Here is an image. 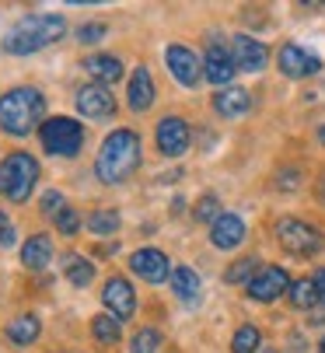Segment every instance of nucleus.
Returning a JSON list of instances; mask_svg holds the SVG:
<instances>
[{
	"label": "nucleus",
	"instance_id": "f257e3e1",
	"mask_svg": "<svg viewBox=\"0 0 325 353\" xmlns=\"http://www.w3.org/2000/svg\"><path fill=\"white\" fill-rule=\"evenodd\" d=\"M140 137L130 133V130H116L112 137H105L98 158H95V175L105 182V185H116V182H126L137 165H140Z\"/></svg>",
	"mask_w": 325,
	"mask_h": 353
},
{
	"label": "nucleus",
	"instance_id": "f03ea898",
	"mask_svg": "<svg viewBox=\"0 0 325 353\" xmlns=\"http://www.w3.org/2000/svg\"><path fill=\"white\" fill-rule=\"evenodd\" d=\"M63 32H67L63 14H32V18H21V21L4 35V49H8L11 57L39 53V49H46L49 42H57Z\"/></svg>",
	"mask_w": 325,
	"mask_h": 353
},
{
	"label": "nucleus",
	"instance_id": "7ed1b4c3",
	"mask_svg": "<svg viewBox=\"0 0 325 353\" xmlns=\"http://www.w3.org/2000/svg\"><path fill=\"white\" fill-rule=\"evenodd\" d=\"M46 112V98L35 88H14L0 98V130L11 137H25L42 123Z\"/></svg>",
	"mask_w": 325,
	"mask_h": 353
},
{
	"label": "nucleus",
	"instance_id": "20e7f679",
	"mask_svg": "<svg viewBox=\"0 0 325 353\" xmlns=\"http://www.w3.org/2000/svg\"><path fill=\"white\" fill-rule=\"evenodd\" d=\"M35 182H39V161L32 154H25V150H14V154H8L0 161V192L11 203H25L35 189Z\"/></svg>",
	"mask_w": 325,
	"mask_h": 353
},
{
	"label": "nucleus",
	"instance_id": "39448f33",
	"mask_svg": "<svg viewBox=\"0 0 325 353\" xmlns=\"http://www.w3.org/2000/svg\"><path fill=\"white\" fill-rule=\"evenodd\" d=\"M39 140H42V147L49 150V154L74 158L77 150H81V143H84V126H77V123L67 119V116H57V119L42 123Z\"/></svg>",
	"mask_w": 325,
	"mask_h": 353
},
{
	"label": "nucleus",
	"instance_id": "423d86ee",
	"mask_svg": "<svg viewBox=\"0 0 325 353\" xmlns=\"http://www.w3.org/2000/svg\"><path fill=\"white\" fill-rule=\"evenodd\" d=\"M277 241L290 252V256H297V259H308V256H315V252L322 248V234L311 224L294 221V217H284L277 224Z\"/></svg>",
	"mask_w": 325,
	"mask_h": 353
},
{
	"label": "nucleus",
	"instance_id": "0eeeda50",
	"mask_svg": "<svg viewBox=\"0 0 325 353\" xmlns=\"http://www.w3.org/2000/svg\"><path fill=\"white\" fill-rule=\"evenodd\" d=\"M77 112L88 116V119H108L116 112V98L101 84H88V88L77 91Z\"/></svg>",
	"mask_w": 325,
	"mask_h": 353
},
{
	"label": "nucleus",
	"instance_id": "6e6552de",
	"mask_svg": "<svg viewBox=\"0 0 325 353\" xmlns=\"http://www.w3.org/2000/svg\"><path fill=\"white\" fill-rule=\"evenodd\" d=\"M189 140H193V137H189V123H186V119L168 116V119L157 123V147H161V154H168V158L186 154Z\"/></svg>",
	"mask_w": 325,
	"mask_h": 353
},
{
	"label": "nucleus",
	"instance_id": "1a4fd4ad",
	"mask_svg": "<svg viewBox=\"0 0 325 353\" xmlns=\"http://www.w3.org/2000/svg\"><path fill=\"white\" fill-rule=\"evenodd\" d=\"M130 266H133V273H137L140 280H147V283H161V280L172 276L168 256H165V252H157V248H140V252H133Z\"/></svg>",
	"mask_w": 325,
	"mask_h": 353
},
{
	"label": "nucleus",
	"instance_id": "9d476101",
	"mask_svg": "<svg viewBox=\"0 0 325 353\" xmlns=\"http://www.w3.org/2000/svg\"><path fill=\"white\" fill-rule=\"evenodd\" d=\"M266 46L259 42V39H252V35H235L231 39V60H235V67L238 70H245V74H255V70H262L266 67Z\"/></svg>",
	"mask_w": 325,
	"mask_h": 353
},
{
	"label": "nucleus",
	"instance_id": "9b49d317",
	"mask_svg": "<svg viewBox=\"0 0 325 353\" xmlns=\"http://www.w3.org/2000/svg\"><path fill=\"white\" fill-rule=\"evenodd\" d=\"M165 60H168V70L175 74L179 84H186V88H196V84H199V77H203V63L196 60V53H189L186 46H168Z\"/></svg>",
	"mask_w": 325,
	"mask_h": 353
},
{
	"label": "nucleus",
	"instance_id": "f8f14e48",
	"mask_svg": "<svg viewBox=\"0 0 325 353\" xmlns=\"http://www.w3.org/2000/svg\"><path fill=\"white\" fill-rule=\"evenodd\" d=\"M284 290H290V280L280 266H262L259 276L248 283V297H255V301H277Z\"/></svg>",
	"mask_w": 325,
	"mask_h": 353
},
{
	"label": "nucleus",
	"instance_id": "ddd939ff",
	"mask_svg": "<svg viewBox=\"0 0 325 353\" xmlns=\"http://www.w3.org/2000/svg\"><path fill=\"white\" fill-rule=\"evenodd\" d=\"M101 301H105V308L112 312L116 319H130L133 308H137V297H133V287L123 280V276H112L105 287H101Z\"/></svg>",
	"mask_w": 325,
	"mask_h": 353
},
{
	"label": "nucleus",
	"instance_id": "4468645a",
	"mask_svg": "<svg viewBox=\"0 0 325 353\" xmlns=\"http://www.w3.org/2000/svg\"><path fill=\"white\" fill-rule=\"evenodd\" d=\"M235 74H238V67H235V60H231V49L210 46L206 57H203V77H206L210 84H228Z\"/></svg>",
	"mask_w": 325,
	"mask_h": 353
},
{
	"label": "nucleus",
	"instance_id": "2eb2a0df",
	"mask_svg": "<svg viewBox=\"0 0 325 353\" xmlns=\"http://www.w3.org/2000/svg\"><path fill=\"white\" fill-rule=\"evenodd\" d=\"M318 67H322L318 57H311L308 49H301V46H294V42H287V46L280 49V70H284L287 77H311Z\"/></svg>",
	"mask_w": 325,
	"mask_h": 353
},
{
	"label": "nucleus",
	"instance_id": "dca6fc26",
	"mask_svg": "<svg viewBox=\"0 0 325 353\" xmlns=\"http://www.w3.org/2000/svg\"><path fill=\"white\" fill-rule=\"evenodd\" d=\"M210 241L217 245V248H235V245H242L245 241V224H242V217L238 214H221L213 221V228H210Z\"/></svg>",
	"mask_w": 325,
	"mask_h": 353
},
{
	"label": "nucleus",
	"instance_id": "f3484780",
	"mask_svg": "<svg viewBox=\"0 0 325 353\" xmlns=\"http://www.w3.org/2000/svg\"><path fill=\"white\" fill-rule=\"evenodd\" d=\"M248 105H252V98H248V91H245V88H224V91H217V98H213V109L221 112L224 119L245 116V112H248Z\"/></svg>",
	"mask_w": 325,
	"mask_h": 353
},
{
	"label": "nucleus",
	"instance_id": "a211bd4d",
	"mask_svg": "<svg viewBox=\"0 0 325 353\" xmlns=\"http://www.w3.org/2000/svg\"><path fill=\"white\" fill-rule=\"evenodd\" d=\"M154 105V81L147 74V67H137L130 77V109L133 112H147Z\"/></svg>",
	"mask_w": 325,
	"mask_h": 353
},
{
	"label": "nucleus",
	"instance_id": "6ab92c4d",
	"mask_svg": "<svg viewBox=\"0 0 325 353\" xmlns=\"http://www.w3.org/2000/svg\"><path fill=\"white\" fill-rule=\"evenodd\" d=\"M84 70L105 88V84H116L119 77H123V63L116 60V57H108V53H95V57H88L84 60Z\"/></svg>",
	"mask_w": 325,
	"mask_h": 353
},
{
	"label": "nucleus",
	"instance_id": "aec40b11",
	"mask_svg": "<svg viewBox=\"0 0 325 353\" xmlns=\"http://www.w3.org/2000/svg\"><path fill=\"white\" fill-rule=\"evenodd\" d=\"M49 256H52V241L46 238V234H32L28 241H25V248H21V263L28 266V270H46L49 266Z\"/></svg>",
	"mask_w": 325,
	"mask_h": 353
},
{
	"label": "nucleus",
	"instance_id": "412c9836",
	"mask_svg": "<svg viewBox=\"0 0 325 353\" xmlns=\"http://www.w3.org/2000/svg\"><path fill=\"white\" fill-rule=\"evenodd\" d=\"M172 290H175L182 301H196V294H199V276H196L189 266H175V270H172Z\"/></svg>",
	"mask_w": 325,
	"mask_h": 353
},
{
	"label": "nucleus",
	"instance_id": "4be33fe9",
	"mask_svg": "<svg viewBox=\"0 0 325 353\" xmlns=\"http://www.w3.org/2000/svg\"><path fill=\"white\" fill-rule=\"evenodd\" d=\"M91 332H95V339L98 343H105V346H112V343H119V319L116 315H98V319H91Z\"/></svg>",
	"mask_w": 325,
	"mask_h": 353
},
{
	"label": "nucleus",
	"instance_id": "5701e85b",
	"mask_svg": "<svg viewBox=\"0 0 325 353\" xmlns=\"http://www.w3.org/2000/svg\"><path fill=\"white\" fill-rule=\"evenodd\" d=\"M318 287H315V280H297V283H290V305L294 308H315L318 305Z\"/></svg>",
	"mask_w": 325,
	"mask_h": 353
},
{
	"label": "nucleus",
	"instance_id": "b1692460",
	"mask_svg": "<svg viewBox=\"0 0 325 353\" xmlns=\"http://www.w3.org/2000/svg\"><path fill=\"white\" fill-rule=\"evenodd\" d=\"M39 319H32V315H21V319H14L11 325H8V336L14 339V343H35L39 339Z\"/></svg>",
	"mask_w": 325,
	"mask_h": 353
},
{
	"label": "nucleus",
	"instance_id": "393cba45",
	"mask_svg": "<svg viewBox=\"0 0 325 353\" xmlns=\"http://www.w3.org/2000/svg\"><path fill=\"white\" fill-rule=\"evenodd\" d=\"M67 280H70L74 287H88V283L95 280V266H91L88 259H81V256H70V259H67Z\"/></svg>",
	"mask_w": 325,
	"mask_h": 353
},
{
	"label": "nucleus",
	"instance_id": "a878e982",
	"mask_svg": "<svg viewBox=\"0 0 325 353\" xmlns=\"http://www.w3.org/2000/svg\"><path fill=\"white\" fill-rule=\"evenodd\" d=\"M255 276H259V259H252V256H248V259H238V263L224 273L228 283H252Z\"/></svg>",
	"mask_w": 325,
	"mask_h": 353
},
{
	"label": "nucleus",
	"instance_id": "bb28decb",
	"mask_svg": "<svg viewBox=\"0 0 325 353\" xmlns=\"http://www.w3.org/2000/svg\"><path fill=\"white\" fill-rule=\"evenodd\" d=\"M88 228L95 234H112V231H119V214L116 210H95L88 217Z\"/></svg>",
	"mask_w": 325,
	"mask_h": 353
},
{
	"label": "nucleus",
	"instance_id": "cd10ccee",
	"mask_svg": "<svg viewBox=\"0 0 325 353\" xmlns=\"http://www.w3.org/2000/svg\"><path fill=\"white\" fill-rule=\"evenodd\" d=\"M259 343H262L259 329H255V325H242V329L235 332L231 350H235V353H255V350H259Z\"/></svg>",
	"mask_w": 325,
	"mask_h": 353
},
{
	"label": "nucleus",
	"instance_id": "c85d7f7f",
	"mask_svg": "<svg viewBox=\"0 0 325 353\" xmlns=\"http://www.w3.org/2000/svg\"><path fill=\"white\" fill-rule=\"evenodd\" d=\"M161 350V332L157 329H140L130 343V353H157Z\"/></svg>",
	"mask_w": 325,
	"mask_h": 353
},
{
	"label": "nucleus",
	"instance_id": "c756f323",
	"mask_svg": "<svg viewBox=\"0 0 325 353\" xmlns=\"http://www.w3.org/2000/svg\"><path fill=\"white\" fill-rule=\"evenodd\" d=\"M217 210H221V203H217V196H203L199 203H196V221H217V217H221Z\"/></svg>",
	"mask_w": 325,
	"mask_h": 353
},
{
	"label": "nucleus",
	"instance_id": "7c9ffc66",
	"mask_svg": "<svg viewBox=\"0 0 325 353\" xmlns=\"http://www.w3.org/2000/svg\"><path fill=\"white\" fill-rule=\"evenodd\" d=\"M57 228H60L63 234H77V228H81V217H77V210L63 207V210L57 214Z\"/></svg>",
	"mask_w": 325,
	"mask_h": 353
},
{
	"label": "nucleus",
	"instance_id": "2f4dec72",
	"mask_svg": "<svg viewBox=\"0 0 325 353\" xmlns=\"http://www.w3.org/2000/svg\"><path fill=\"white\" fill-rule=\"evenodd\" d=\"M77 39H81V42H98V39H105V25H98V21L81 25V28H77Z\"/></svg>",
	"mask_w": 325,
	"mask_h": 353
},
{
	"label": "nucleus",
	"instance_id": "473e14b6",
	"mask_svg": "<svg viewBox=\"0 0 325 353\" xmlns=\"http://www.w3.org/2000/svg\"><path fill=\"white\" fill-rule=\"evenodd\" d=\"M8 245H14V224L4 210H0V248H8Z\"/></svg>",
	"mask_w": 325,
	"mask_h": 353
},
{
	"label": "nucleus",
	"instance_id": "72a5a7b5",
	"mask_svg": "<svg viewBox=\"0 0 325 353\" xmlns=\"http://www.w3.org/2000/svg\"><path fill=\"white\" fill-rule=\"evenodd\" d=\"M42 210H46L49 217H57V214L63 210V196H60V192H46V196H42Z\"/></svg>",
	"mask_w": 325,
	"mask_h": 353
},
{
	"label": "nucleus",
	"instance_id": "f704fd0d",
	"mask_svg": "<svg viewBox=\"0 0 325 353\" xmlns=\"http://www.w3.org/2000/svg\"><path fill=\"white\" fill-rule=\"evenodd\" d=\"M315 287H318V297L325 301V270H322V273L315 276Z\"/></svg>",
	"mask_w": 325,
	"mask_h": 353
},
{
	"label": "nucleus",
	"instance_id": "c9c22d12",
	"mask_svg": "<svg viewBox=\"0 0 325 353\" xmlns=\"http://www.w3.org/2000/svg\"><path fill=\"white\" fill-rule=\"evenodd\" d=\"M318 140H322V143H325V126H322V133H318Z\"/></svg>",
	"mask_w": 325,
	"mask_h": 353
},
{
	"label": "nucleus",
	"instance_id": "e433bc0d",
	"mask_svg": "<svg viewBox=\"0 0 325 353\" xmlns=\"http://www.w3.org/2000/svg\"><path fill=\"white\" fill-rule=\"evenodd\" d=\"M318 350H322V353H325V339H322V343H318Z\"/></svg>",
	"mask_w": 325,
	"mask_h": 353
},
{
	"label": "nucleus",
	"instance_id": "4c0bfd02",
	"mask_svg": "<svg viewBox=\"0 0 325 353\" xmlns=\"http://www.w3.org/2000/svg\"><path fill=\"white\" fill-rule=\"evenodd\" d=\"M266 353H277V350H266Z\"/></svg>",
	"mask_w": 325,
	"mask_h": 353
}]
</instances>
